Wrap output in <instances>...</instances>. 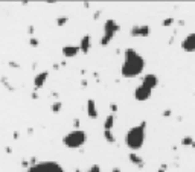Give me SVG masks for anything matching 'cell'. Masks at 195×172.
Returning <instances> with one entry per match:
<instances>
[{"instance_id": "d6986e66", "label": "cell", "mask_w": 195, "mask_h": 172, "mask_svg": "<svg viewBox=\"0 0 195 172\" xmlns=\"http://www.w3.org/2000/svg\"><path fill=\"white\" fill-rule=\"evenodd\" d=\"M67 21H69V17H66V15H63V17H58V18H57V25H58V26H64Z\"/></svg>"}, {"instance_id": "d4e9b609", "label": "cell", "mask_w": 195, "mask_h": 172, "mask_svg": "<svg viewBox=\"0 0 195 172\" xmlns=\"http://www.w3.org/2000/svg\"><path fill=\"white\" fill-rule=\"evenodd\" d=\"M110 108H111V111H113V113L117 111V105H116V104H111V107H110Z\"/></svg>"}, {"instance_id": "9a60e30c", "label": "cell", "mask_w": 195, "mask_h": 172, "mask_svg": "<svg viewBox=\"0 0 195 172\" xmlns=\"http://www.w3.org/2000/svg\"><path fill=\"white\" fill-rule=\"evenodd\" d=\"M115 127V114H108L104 122V129H111Z\"/></svg>"}, {"instance_id": "3957f363", "label": "cell", "mask_w": 195, "mask_h": 172, "mask_svg": "<svg viewBox=\"0 0 195 172\" xmlns=\"http://www.w3.org/2000/svg\"><path fill=\"white\" fill-rule=\"evenodd\" d=\"M85 142H87V134L81 129H73V131H70L69 134H66L63 137V143L67 148H72V149L81 148Z\"/></svg>"}, {"instance_id": "4fadbf2b", "label": "cell", "mask_w": 195, "mask_h": 172, "mask_svg": "<svg viewBox=\"0 0 195 172\" xmlns=\"http://www.w3.org/2000/svg\"><path fill=\"white\" fill-rule=\"evenodd\" d=\"M87 114L90 119H98V110H96V104L93 99L87 101Z\"/></svg>"}, {"instance_id": "ba28073f", "label": "cell", "mask_w": 195, "mask_h": 172, "mask_svg": "<svg viewBox=\"0 0 195 172\" xmlns=\"http://www.w3.org/2000/svg\"><path fill=\"white\" fill-rule=\"evenodd\" d=\"M150 32H151V29H150L148 25H143V26H133L131 31H130L131 37H142V38L148 37Z\"/></svg>"}, {"instance_id": "484cf974", "label": "cell", "mask_w": 195, "mask_h": 172, "mask_svg": "<svg viewBox=\"0 0 195 172\" xmlns=\"http://www.w3.org/2000/svg\"><path fill=\"white\" fill-rule=\"evenodd\" d=\"M163 116H166V117H168V116H171V111H169V110H166V111H163Z\"/></svg>"}, {"instance_id": "f1b7e54d", "label": "cell", "mask_w": 195, "mask_h": 172, "mask_svg": "<svg viewBox=\"0 0 195 172\" xmlns=\"http://www.w3.org/2000/svg\"><path fill=\"white\" fill-rule=\"evenodd\" d=\"M113 172H120V169H119V168H115V169H113Z\"/></svg>"}, {"instance_id": "f546056e", "label": "cell", "mask_w": 195, "mask_h": 172, "mask_svg": "<svg viewBox=\"0 0 195 172\" xmlns=\"http://www.w3.org/2000/svg\"><path fill=\"white\" fill-rule=\"evenodd\" d=\"M158 172H166V169H163V168H160V169H158Z\"/></svg>"}, {"instance_id": "52a82bcc", "label": "cell", "mask_w": 195, "mask_h": 172, "mask_svg": "<svg viewBox=\"0 0 195 172\" xmlns=\"http://www.w3.org/2000/svg\"><path fill=\"white\" fill-rule=\"evenodd\" d=\"M181 49L188 53L195 52V32H191L189 35L185 37V40L181 41Z\"/></svg>"}, {"instance_id": "30bf717a", "label": "cell", "mask_w": 195, "mask_h": 172, "mask_svg": "<svg viewBox=\"0 0 195 172\" xmlns=\"http://www.w3.org/2000/svg\"><path fill=\"white\" fill-rule=\"evenodd\" d=\"M79 52H81L79 46H64V47L61 49V53H63L66 58H73V56L78 55Z\"/></svg>"}, {"instance_id": "e0dca14e", "label": "cell", "mask_w": 195, "mask_h": 172, "mask_svg": "<svg viewBox=\"0 0 195 172\" xmlns=\"http://www.w3.org/2000/svg\"><path fill=\"white\" fill-rule=\"evenodd\" d=\"M181 145H185V146H194L195 148V142L192 137H189V136H186V137H183V140H181Z\"/></svg>"}, {"instance_id": "8992f818", "label": "cell", "mask_w": 195, "mask_h": 172, "mask_svg": "<svg viewBox=\"0 0 195 172\" xmlns=\"http://www.w3.org/2000/svg\"><path fill=\"white\" fill-rule=\"evenodd\" d=\"M151 94H153V90H150L148 87H145L143 84L137 86L136 87V90H134V99L139 101V102H145V101H148V99L151 97Z\"/></svg>"}, {"instance_id": "7c38bea8", "label": "cell", "mask_w": 195, "mask_h": 172, "mask_svg": "<svg viewBox=\"0 0 195 172\" xmlns=\"http://www.w3.org/2000/svg\"><path fill=\"white\" fill-rule=\"evenodd\" d=\"M90 47H92V37H90V35L87 34V35H84V37L81 38V44H79V49H81V52H82V53H88Z\"/></svg>"}, {"instance_id": "5b68a950", "label": "cell", "mask_w": 195, "mask_h": 172, "mask_svg": "<svg viewBox=\"0 0 195 172\" xmlns=\"http://www.w3.org/2000/svg\"><path fill=\"white\" fill-rule=\"evenodd\" d=\"M28 172H64V169L57 162H41L29 168Z\"/></svg>"}, {"instance_id": "4316f807", "label": "cell", "mask_w": 195, "mask_h": 172, "mask_svg": "<svg viewBox=\"0 0 195 172\" xmlns=\"http://www.w3.org/2000/svg\"><path fill=\"white\" fill-rule=\"evenodd\" d=\"M29 34H34V26H29Z\"/></svg>"}, {"instance_id": "603a6c76", "label": "cell", "mask_w": 195, "mask_h": 172, "mask_svg": "<svg viewBox=\"0 0 195 172\" xmlns=\"http://www.w3.org/2000/svg\"><path fill=\"white\" fill-rule=\"evenodd\" d=\"M9 66H11V67H14V69H18V67H20V66H18L17 63H14V61H11V63H9Z\"/></svg>"}, {"instance_id": "7a4b0ae2", "label": "cell", "mask_w": 195, "mask_h": 172, "mask_svg": "<svg viewBox=\"0 0 195 172\" xmlns=\"http://www.w3.org/2000/svg\"><path fill=\"white\" fill-rule=\"evenodd\" d=\"M145 132H146V122H140L139 125L133 127L127 131L125 134V145L131 151H137L145 143Z\"/></svg>"}, {"instance_id": "7402d4cb", "label": "cell", "mask_w": 195, "mask_h": 172, "mask_svg": "<svg viewBox=\"0 0 195 172\" xmlns=\"http://www.w3.org/2000/svg\"><path fill=\"white\" fill-rule=\"evenodd\" d=\"M31 46H32V47H37V46H38V40H37L35 37L31 38Z\"/></svg>"}, {"instance_id": "277c9868", "label": "cell", "mask_w": 195, "mask_h": 172, "mask_svg": "<svg viewBox=\"0 0 195 172\" xmlns=\"http://www.w3.org/2000/svg\"><path fill=\"white\" fill-rule=\"evenodd\" d=\"M119 29H120V26L117 25L116 21L113 18H108L104 23V35L101 38V44L102 46H107V44L113 40V37L116 35V32H119Z\"/></svg>"}, {"instance_id": "8fae6325", "label": "cell", "mask_w": 195, "mask_h": 172, "mask_svg": "<svg viewBox=\"0 0 195 172\" xmlns=\"http://www.w3.org/2000/svg\"><path fill=\"white\" fill-rule=\"evenodd\" d=\"M47 76H49V72H40V73H37L35 78H34V86H35V88H41V87L44 86Z\"/></svg>"}, {"instance_id": "2e32d148", "label": "cell", "mask_w": 195, "mask_h": 172, "mask_svg": "<svg viewBox=\"0 0 195 172\" xmlns=\"http://www.w3.org/2000/svg\"><path fill=\"white\" fill-rule=\"evenodd\" d=\"M104 137H105V140L110 142V143H115V142H116L115 134L111 132V129H104Z\"/></svg>"}, {"instance_id": "9c48e42d", "label": "cell", "mask_w": 195, "mask_h": 172, "mask_svg": "<svg viewBox=\"0 0 195 172\" xmlns=\"http://www.w3.org/2000/svg\"><path fill=\"white\" fill-rule=\"evenodd\" d=\"M142 84L145 87H148L150 90H154L158 86V78H157V75H154V73H146L143 76V79H142Z\"/></svg>"}, {"instance_id": "6da1fadb", "label": "cell", "mask_w": 195, "mask_h": 172, "mask_svg": "<svg viewBox=\"0 0 195 172\" xmlns=\"http://www.w3.org/2000/svg\"><path fill=\"white\" fill-rule=\"evenodd\" d=\"M145 69V59L142 55H139L134 49L128 47L123 53V64H122V75L125 78H136L139 76Z\"/></svg>"}, {"instance_id": "cb8c5ba5", "label": "cell", "mask_w": 195, "mask_h": 172, "mask_svg": "<svg viewBox=\"0 0 195 172\" xmlns=\"http://www.w3.org/2000/svg\"><path fill=\"white\" fill-rule=\"evenodd\" d=\"M73 127H75L76 129L79 128V119H75V120H73Z\"/></svg>"}, {"instance_id": "ffe728a7", "label": "cell", "mask_w": 195, "mask_h": 172, "mask_svg": "<svg viewBox=\"0 0 195 172\" xmlns=\"http://www.w3.org/2000/svg\"><path fill=\"white\" fill-rule=\"evenodd\" d=\"M174 21H175V20H174L172 17H169V18H165V20L162 21V25H163L165 28H168V26H172V25H174Z\"/></svg>"}, {"instance_id": "44dd1931", "label": "cell", "mask_w": 195, "mask_h": 172, "mask_svg": "<svg viewBox=\"0 0 195 172\" xmlns=\"http://www.w3.org/2000/svg\"><path fill=\"white\" fill-rule=\"evenodd\" d=\"M88 172H101V166H99L98 163H95V165H92V166H90Z\"/></svg>"}, {"instance_id": "83f0119b", "label": "cell", "mask_w": 195, "mask_h": 172, "mask_svg": "<svg viewBox=\"0 0 195 172\" xmlns=\"http://www.w3.org/2000/svg\"><path fill=\"white\" fill-rule=\"evenodd\" d=\"M37 97H38V94H37V93L34 91V93H32V99H37Z\"/></svg>"}, {"instance_id": "5bb4252c", "label": "cell", "mask_w": 195, "mask_h": 172, "mask_svg": "<svg viewBox=\"0 0 195 172\" xmlns=\"http://www.w3.org/2000/svg\"><path fill=\"white\" fill-rule=\"evenodd\" d=\"M128 159H130V162H131L133 165H136V166H139V168L143 166V159H142L140 155H137L136 152H130V154H128Z\"/></svg>"}, {"instance_id": "ac0fdd59", "label": "cell", "mask_w": 195, "mask_h": 172, "mask_svg": "<svg viewBox=\"0 0 195 172\" xmlns=\"http://www.w3.org/2000/svg\"><path fill=\"white\" fill-rule=\"evenodd\" d=\"M61 108H63V102H55V104H52V107H50V110L53 111V113H58V111H61Z\"/></svg>"}]
</instances>
